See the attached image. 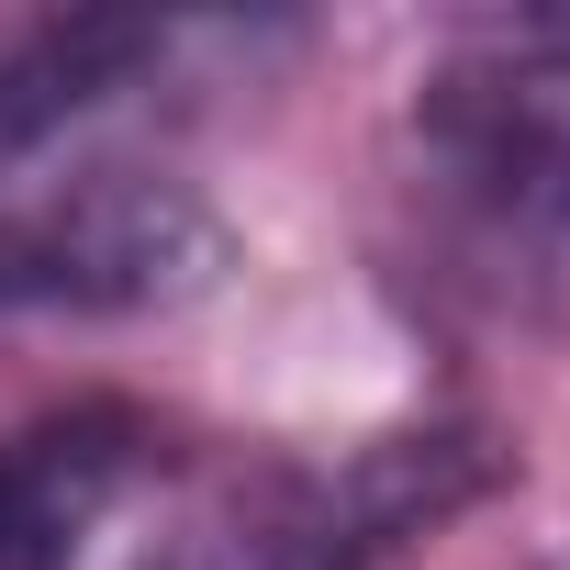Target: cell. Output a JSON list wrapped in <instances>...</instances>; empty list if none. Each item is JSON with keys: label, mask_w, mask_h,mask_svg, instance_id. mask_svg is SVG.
I'll return each mask as SVG.
<instances>
[{"label": "cell", "mask_w": 570, "mask_h": 570, "mask_svg": "<svg viewBox=\"0 0 570 570\" xmlns=\"http://www.w3.org/2000/svg\"><path fill=\"white\" fill-rule=\"evenodd\" d=\"M492 470L503 459L481 425H392L347 448L246 459L213 492H190L135 570H392L414 537L470 514Z\"/></svg>", "instance_id": "obj_2"}, {"label": "cell", "mask_w": 570, "mask_h": 570, "mask_svg": "<svg viewBox=\"0 0 570 570\" xmlns=\"http://www.w3.org/2000/svg\"><path fill=\"white\" fill-rule=\"evenodd\" d=\"M157 425L135 403H68L35 425H0V570H79V548L146 481Z\"/></svg>", "instance_id": "obj_4"}, {"label": "cell", "mask_w": 570, "mask_h": 570, "mask_svg": "<svg viewBox=\"0 0 570 570\" xmlns=\"http://www.w3.org/2000/svg\"><path fill=\"white\" fill-rule=\"evenodd\" d=\"M168 46H179V23H157V12H35V23H0V179L35 168L90 112H112L124 90H146L168 68Z\"/></svg>", "instance_id": "obj_5"}, {"label": "cell", "mask_w": 570, "mask_h": 570, "mask_svg": "<svg viewBox=\"0 0 570 570\" xmlns=\"http://www.w3.org/2000/svg\"><path fill=\"white\" fill-rule=\"evenodd\" d=\"M548 570H570V559H548Z\"/></svg>", "instance_id": "obj_6"}, {"label": "cell", "mask_w": 570, "mask_h": 570, "mask_svg": "<svg viewBox=\"0 0 570 570\" xmlns=\"http://www.w3.org/2000/svg\"><path fill=\"white\" fill-rule=\"evenodd\" d=\"M414 190L459 279L570 336V12L481 23L425 68Z\"/></svg>", "instance_id": "obj_1"}, {"label": "cell", "mask_w": 570, "mask_h": 570, "mask_svg": "<svg viewBox=\"0 0 570 570\" xmlns=\"http://www.w3.org/2000/svg\"><path fill=\"white\" fill-rule=\"evenodd\" d=\"M224 268V224L179 179L101 168L46 202H0V325L12 314H146Z\"/></svg>", "instance_id": "obj_3"}]
</instances>
